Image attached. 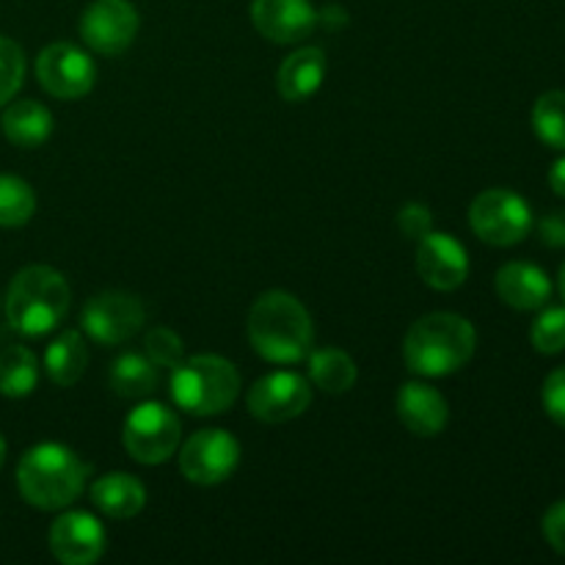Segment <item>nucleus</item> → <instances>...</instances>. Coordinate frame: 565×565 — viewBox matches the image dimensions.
Listing matches in <instances>:
<instances>
[{
    "instance_id": "412c9836",
    "label": "nucleus",
    "mask_w": 565,
    "mask_h": 565,
    "mask_svg": "<svg viewBox=\"0 0 565 565\" xmlns=\"http://www.w3.org/2000/svg\"><path fill=\"white\" fill-rule=\"evenodd\" d=\"M108 384L110 390L119 397H125V401H143V397L152 395L160 384L158 364L149 356H143V353L127 351L110 364Z\"/></svg>"
},
{
    "instance_id": "7c9ffc66",
    "label": "nucleus",
    "mask_w": 565,
    "mask_h": 565,
    "mask_svg": "<svg viewBox=\"0 0 565 565\" xmlns=\"http://www.w3.org/2000/svg\"><path fill=\"white\" fill-rule=\"evenodd\" d=\"M397 226H401V232L406 237L419 241V237H425L434 230V215H430V210L425 207V204L408 202L403 204L401 213H397Z\"/></svg>"
},
{
    "instance_id": "2eb2a0df",
    "label": "nucleus",
    "mask_w": 565,
    "mask_h": 565,
    "mask_svg": "<svg viewBox=\"0 0 565 565\" xmlns=\"http://www.w3.org/2000/svg\"><path fill=\"white\" fill-rule=\"evenodd\" d=\"M252 22L268 42L298 44L312 36L318 11L309 0H252Z\"/></svg>"
},
{
    "instance_id": "5701e85b",
    "label": "nucleus",
    "mask_w": 565,
    "mask_h": 565,
    "mask_svg": "<svg viewBox=\"0 0 565 565\" xmlns=\"http://www.w3.org/2000/svg\"><path fill=\"white\" fill-rule=\"evenodd\" d=\"M309 381L326 395H345L356 384V362L340 348H318L309 351Z\"/></svg>"
},
{
    "instance_id": "473e14b6",
    "label": "nucleus",
    "mask_w": 565,
    "mask_h": 565,
    "mask_svg": "<svg viewBox=\"0 0 565 565\" xmlns=\"http://www.w3.org/2000/svg\"><path fill=\"white\" fill-rule=\"evenodd\" d=\"M541 241L552 248H565V210H557V213H550L541 218L539 224Z\"/></svg>"
},
{
    "instance_id": "a211bd4d",
    "label": "nucleus",
    "mask_w": 565,
    "mask_h": 565,
    "mask_svg": "<svg viewBox=\"0 0 565 565\" xmlns=\"http://www.w3.org/2000/svg\"><path fill=\"white\" fill-rule=\"evenodd\" d=\"M326 53L320 47H298L281 61L276 72V88L287 103H303L323 86Z\"/></svg>"
},
{
    "instance_id": "9d476101",
    "label": "nucleus",
    "mask_w": 565,
    "mask_h": 565,
    "mask_svg": "<svg viewBox=\"0 0 565 565\" xmlns=\"http://www.w3.org/2000/svg\"><path fill=\"white\" fill-rule=\"evenodd\" d=\"M81 326L97 345H121L143 326V303L132 292L105 290L86 301Z\"/></svg>"
},
{
    "instance_id": "0eeeda50",
    "label": "nucleus",
    "mask_w": 565,
    "mask_h": 565,
    "mask_svg": "<svg viewBox=\"0 0 565 565\" xmlns=\"http://www.w3.org/2000/svg\"><path fill=\"white\" fill-rule=\"evenodd\" d=\"M180 417L169 406L154 401L132 408L125 419V430H121L125 450L130 452L132 461L147 463V467L169 461L180 447Z\"/></svg>"
},
{
    "instance_id": "2f4dec72",
    "label": "nucleus",
    "mask_w": 565,
    "mask_h": 565,
    "mask_svg": "<svg viewBox=\"0 0 565 565\" xmlns=\"http://www.w3.org/2000/svg\"><path fill=\"white\" fill-rule=\"evenodd\" d=\"M544 539L555 552L565 555V500L552 505L544 516Z\"/></svg>"
},
{
    "instance_id": "1a4fd4ad",
    "label": "nucleus",
    "mask_w": 565,
    "mask_h": 565,
    "mask_svg": "<svg viewBox=\"0 0 565 565\" xmlns=\"http://www.w3.org/2000/svg\"><path fill=\"white\" fill-rule=\"evenodd\" d=\"M241 463V441L224 428L193 434L180 450V472L196 486H218Z\"/></svg>"
},
{
    "instance_id": "f03ea898",
    "label": "nucleus",
    "mask_w": 565,
    "mask_h": 565,
    "mask_svg": "<svg viewBox=\"0 0 565 565\" xmlns=\"http://www.w3.org/2000/svg\"><path fill=\"white\" fill-rule=\"evenodd\" d=\"M478 334L467 318L452 312H430L408 329L403 340V359L414 375L445 379L467 367L475 356Z\"/></svg>"
},
{
    "instance_id": "f8f14e48",
    "label": "nucleus",
    "mask_w": 565,
    "mask_h": 565,
    "mask_svg": "<svg viewBox=\"0 0 565 565\" xmlns=\"http://www.w3.org/2000/svg\"><path fill=\"white\" fill-rule=\"evenodd\" d=\"M138 33V11L130 0H94L81 14V36L94 53L121 55Z\"/></svg>"
},
{
    "instance_id": "cd10ccee",
    "label": "nucleus",
    "mask_w": 565,
    "mask_h": 565,
    "mask_svg": "<svg viewBox=\"0 0 565 565\" xmlns=\"http://www.w3.org/2000/svg\"><path fill=\"white\" fill-rule=\"evenodd\" d=\"M25 77V55L22 47L9 36H0V105L9 103Z\"/></svg>"
},
{
    "instance_id": "39448f33",
    "label": "nucleus",
    "mask_w": 565,
    "mask_h": 565,
    "mask_svg": "<svg viewBox=\"0 0 565 565\" xmlns=\"http://www.w3.org/2000/svg\"><path fill=\"white\" fill-rule=\"evenodd\" d=\"M171 401L177 408L193 417H213L224 414L241 392V373L235 364L215 353L182 359L169 379Z\"/></svg>"
},
{
    "instance_id": "9b49d317",
    "label": "nucleus",
    "mask_w": 565,
    "mask_h": 565,
    "mask_svg": "<svg viewBox=\"0 0 565 565\" xmlns=\"http://www.w3.org/2000/svg\"><path fill=\"white\" fill-rule=\"evenodd\" d=\"M246 403L254 419L279 425L290 423L307 412L309 403H312V390H309V381L303 375L290 373V370H276V373L254 381Z\"/></svg>"
},
{
    "instance_id": "bb28decb",
    "label": "nucleus",
    "mask_w": 565,
    "mask_h": 565,
    "mask_svg": "<svg viewBox=\"0 0 565 565\" xmlns=\"http://www.w3.org/2000/svg\"><path fill=\"white\" fill-rule=\"evenodd\" d=\"M530 342L535 351L546 356L565 351V307L544 309L530 329Z\"/></svg>"
},
{
    "instance_id": "72a5a7b5",
    "label": "nucleus",
    "mask_w": 565,
    "mask_h": 565,
    "mask_svg": "<svg viewBox=\"0 0 565 565\" xmlns=\"http://www.w3.org/2000/svg\"><path fill=\"white\" fill-rule=\"evenodd\" d=\"M550 185H552V191L557 193V196L565 199V158L555 160V166H552Z\"/></svg>"
},
{
    "instance_id": "c85d7f7f",
    "label": "nucleus",
    "mask_w": 565,
    "mask_h": 565,
    "mask_svg": "<svg viewBox=\"0 0 565 565\" xmlns=\"http://www.w3.org/2000/svg\"><path fill=\"white\" fill-rule=\"evenodd\" d=\"M143 351L152 359L158 367L174 370L177 364L185 359V345H182V337L177 331H171L169 326H154L147 331V340H143Z\"/></svg>"
},
{
    "instance_id": "b1692460",
    "label": "nucleus",
    "mask_w": 565,
    "mask_h": 565,
    "mask_svg": "<svg viewBox=\"0 0 565 565\" xmlns=\"http://www.w3.org/2000/svg\"><path fill=\"white\" fill-rule=\"evenodd\" d=\"M39 362L28 348L11 345L0 351V395L28 397L36 390Z\"/></svg>"
},
{
    "instance_id": "4468645a",
    "label": "nucleus",
    "mask_w": 565,
    "mask_h": 565,
    "mask_svg": "<svg viewBox=\"0 0 565 565\" xmlns=\"http://www.w3.org/2000/svg\"><path fill=\"white\" fill-rule=\"evenodd\" d=\"M108 535L97 516L86 511L61 513L50 527V552L64 565H92L103 557Z\"/></svg>"
},
{
    "instance_id": "f257e3e1",
    "label": "nucleus",
    "mask_w": 565,
    "mask_h": 565,
    "mask_svg": "<svg viewBox=\"0 0 565 565\" xmlns=\"http://www.w3.org/2000/svg\"><path fill=\"white\" fill-rule=\"evenodd\" d=\"M248 340L270 364H298L309 356L315 342L312 318L296 296L268 290L248 312Z\"/></svg>"
},
{
    "instance_id": "4be33fe9",
    "label": "nucleus",
    "mask_w": 565,
    "mask_h": 565,
    "mask_svg": "<svg viewBox=\"0 0 565 565\" xmlns=\"http://www.w3.org/2000/svg\"><path fill=\"white\" fill-rule=\"evenodd\" d=\"M88 351L81 331H61L44 351V370L55 386H75L86 373Z\"/></svg>"
},
{
    "instance_id": "f3484780",
    "label": "nucleus",
    "mask_w": 565,
    "mask_h": 565,
    "mask_svg": "<svg viewBox=\"0 0 565 565\" xmlns=\"http://www.w3.org/2000/svg\"><path fill=\"white\" fill-rule=\"evenodd\" d=\"M497 296L502 303L519 312H535L544 309L552 296V281L539 265L533 263H508L497 270Z\"/></svg>"
},
{
    "instance_id": "f704fd0d",
    "label": "nucleus",
    "mask_w": 565,
    "mask_h": 565,
    "mask_svg": "<svg viewBox=\"0 0 565 565\" xmlns=\"http://www.w3.org/2000/svg\"><path fill=\"white\" fill-rule=\"evenodd\" d=\"M557 287H561V296H563V301H565V265L561 268V279H557Z\"/></svg>"
},
{
    "instance_id": "c756f323",
    "label": "nucleus",
    "mask_w": 565,
    "mask_h": 565,
    "mask_svg": "<svg viewBox=\"0 0 565 565\" xmlns=\"http://www.w3.org/2000/svg\"><path fill=\"white\" fill-rule=\"evenodd\" d=\"M541 401H544V408L552 423L565 428V367H557L555 373L546 375Z\"/></svg>"
},
{
    "instance_id": "6e6552de",
    "label": "nucleus",
    "mask_w": 565,
    "mask_h": 565,
    "mask_svg": "<svg viewBox=\"0 0 565 565\" xmlns=\"http://www.w3.org/2000/svg\"><path fill=\"white\" fill-rule=\"evenodd\" d=\"M36 77L55 99L86 97L97 81V64L86 50L72 42H53L39 53Z\"/></svg>"
},
{
    "instance_id": "423d86ee",
    "label": "nucleus",
    "mask_w": 565,
    "mask_h": 565,
    "mask_svg": "<svg viewBox=\"0 0 565 565\" xmlns=\"http://www.w3.org/2000/svg\"><path fill=\"white\" fill-rule=\"evenodd\" d=\"M469 226L489 246H516L533 230V210L519 193L508 188H489L475 196L469 207Z\"/></svg>"
},
{
    "instance_id": "dca6fc26",
    "label": "nucleus",
    "mask_w": 565,
    "mask_h": 565,
    "mask_svg": "<svg viewBox=\"0 0 565 565\" xmlns=\"http://www.w3.org/2000/svg\"><path fill=\"white\" fill-rule=\"evenodd\" d=\"M395 408L401 423L414 436H423V439L439 436L447 428V419H450V406H447L445 395L430 384H423V381L403 384L401 392H397Z\"/></svg>"
},
{
    "instance_id": "aec40b11",
    "label": "nucleus",
    "mask_w": 565,
    "mask_h": 565,
    "mask_svg": "<svg viewBox=\"0 0 565 565\" xmlns=\"http://www.w3.org/2000/svg\"><path fill=\"white\" fill-rule=\"evenodd\" d=\"M3 132L14 147L36 149L53 136V114L36 99L11 103L3 114Z\"/></svg>"
},
{
    "instance_id": "a878e982",
    "label": "nucleus",
    "mask_w": 565,
    "mask_h": 565,
    "mask_svg": "<svg viewBox=\"0 0 565 565\" xmlns=\"http://www.w3.org/2000/svg\"><path fill=\"white\" fill-rule=\"evenodd\" d=\"M533 130L546 147L565 152V92L541 94L533 105Z\"/></svg>"
},
{
    "instance_id": "6ab92c4d",
    "label": "nucleus",
    "mask_w": 565,
    "mask_h": 565,
    "mask_svg": "<svg viewBox=\"0 0 565 565\" xmlns=\"http://www.w3.org/2000/svg\"><path fill=\"white\" fill-rule=\"evenodd\" d=\"M92 502L108 519H132L147 505V489L127 472H108L92 486Z\"/></svg>"
},
{
    "instance_id": "c9c22d12",
    "label": "nucleus",
    "mask_w": 565,
    "mask_h": 565,
    "mask_svg": "<svg viewBox=\"0 0 565 565\" xmlns=\"http://www.w3.org/2000/svg\"><path fill=\"white\" fill-rule=\"evenodd\" d=\"M3 458H6V441L3 436H0V463H3Z\"/></svg>"
},
{
    "instance_id": "7ed1b4c3",
    "label": "nucleus",
    "mask_w": 565,
    "mask_h": 565,
    "mask_svg": "<svg viewBox=\"0 0 565 565\" xmlns=\"http://www.w3.org/2000/svg\"><path fill=\"white\" fill-rule=\"evenodd\" d=\"M92 467L66 445L42 441L20 458L17 486L28 505L39 511H61L81 497Z\"/></svg>"
},
{
    "instance_id": "ddd939ff",
    "label": "nucleus",
    "mask_w": 565,
    "mask_h": 565,
    "mask_svg": "<svg viewBox=\"0 0 565 565\" xmlns=\"http://www.w3.org/2000/svg\"><path fill=\"white\" fill-rule=\"evenodd\" d=\"M414 263H417L419 279L439 292L458 290L469 276L467 248L447 232L430 230L428 235L419 237Z\"/></svg>"
},
{
    "instance_id": "393cba45",
    "label": "nucleus",
    "mask_w": 565,
    "mask_h": 565,
    "mask_svg": "<svg viewBox=\"0 0 565 565\" xmlns=\"http://www.w3.org/2000/svg\"><path fill=\"white\" fill-rule=\"evenodd\" d=\"M36 213V193L25 180L11 174H0V226L14 230L28 224Z\"/></svg>"
},
{
    "instance_id": "20e7f679",
    "label": "nucleus",
    "mask_w": 565,
    "mask_h": 565,
    "mask_svg": "<svg viewBox=\"0 0 565 565\" xmlns=\"http://www.w3.org/2000/svg\"><path fill=\"white\" fill-rule=\"evenodd\" d=\"M72 292L64 276L50 265H28L11 279L6 318L25 337L50 334L70 312Z\"/></svg>"
}]
</instances>
